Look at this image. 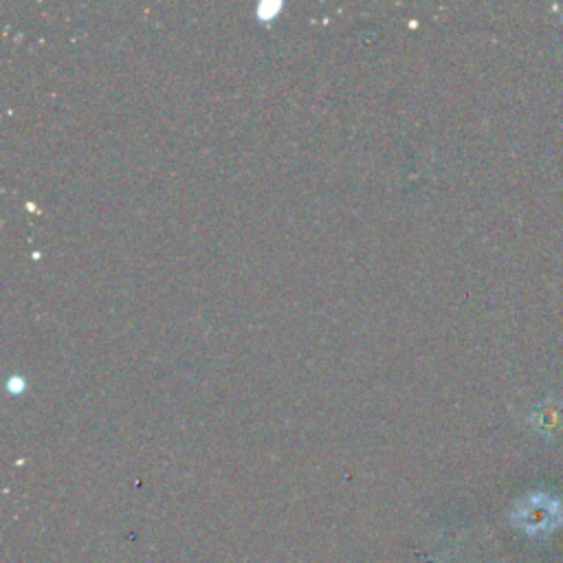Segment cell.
<instances>
[{"label": "cell", "mask_w": 563, "mask_h": 563, "mask_svg": "<svg viewBox=\"0 0 563 563\" xmlns=\"http://www.w3.org/2000/svg\"><path fill=\"white\" fill-rule=\"evenodd\" d=\"M561 521H563L561 504L554 497L543 493H534L521 499L515 510V523L519 526V530L532 537L550 534L552 530H556Z\"/></svg>", "instance_id": "obj_1"}]
</instances>
